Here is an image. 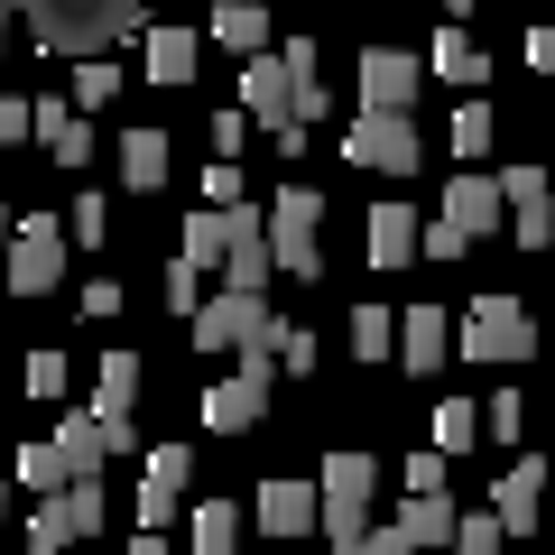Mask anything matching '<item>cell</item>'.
<instances>
[{"instance_id": "1", "label": "cell", "mask_w": 555, "mask_h": 555, "mask_svg": "<svg viewBox=\"0 0 555 555\" xmlns=\"http://www.w3.org/2000/svg\"><path fill=\"white\" fill-rule=\"evenodd\" d=\"M371 491H379V463L371 454H324V473H315V528L334 537L343 555L371 537Z\"/></svg>"}, {"instance_id": "2", "label": "cell", "mask_w": 555, "mask_h": 555, "mask_svg": "<svg viewBox=\"0 0 555 555\" xmlns=\"http://www.w3.org/2000/svg\"><path fill=\"white\" fill-rule=\"evenodd\" d=\"M454 361H537V315L518 297H473L454 315Z\"/></svg>"}, {"instance_id": "3", "label": "cell", "mask_w": 555, "mask_h": 555, "mask_svg": "<svg viewBox=\"0 0 555 555\" xmlns=\"http://www.w3.org/2000/svg\"><path fill=\"white\" fill-rule=\"evenodd\" d=\"M343 167H371V177H416V167H426V139H416L408 112L361 102V120L343 130Z\"/></svg>"}, {"instance_id": "4", "label": "cell", "mask_w": 555, "mask_h": 555, "mask_svg": "<svg viewBox=\"0 0 555 555\" xmlns=\"http://www.w3.org/2000/svg\"><path fill=\"white\" fill-rule=\"evenodd\" d=\"M185 324H195V352H259V343H278L269 287H222V297H204Z\"/></svg>"}, {"instance_id": "5", "label": "cell", "mask_w": 555, "mask_h": 555, "mask_svg": "<svg viewBox=\"0 0 555 555\" xmlns=\"http://www.w3.org/2000/svg\"><path fill=\"white\" fill-rule=\"evenodd\" d=\"M241 112L259 120V130L278 139V149H306V120H297V75H287V56H241Z\"/></svg>"}, {"instance_id": "6", "label": "cell", "mask_w": 555, "mask_h": 555, "mask_svg": "<svg viewBox=\"0 0 555 555\" xmlns=\"http://www.w3.org/2000/svg\"><path fill=\"white\" fill-rule=\"evenodd\" d=\"M269 389H278V343H259V352H241V371L222 389H204V426L214 436H250L269 416Z\"/></svg>"}, {"instance_id": "7", "label": "cell", "mask_w": 555, "mask_h": 555, "mask_svg": "<svg viewBox=\"0 0 555 555\" xmlns=\"http://www.w3.org/2000/svg\"><path fill=\"white\" fill-rule=\"evenodd\" d=\"M315 222H324V195H315V185H278V204H269V250H278V269H287V278H324Z\"/></svg>"}, {"instance_id": "8", "label": "cell", "mask_w": 555, "mask_h": 555, "mask_svg": "<svg viewBox=\"0 0 555 555\" xmlns=\"http://www.w3.org/2000/svg\"><path fill=\"white\" fill-rule=\"evenodd\" d=\"M0 278L20 287V297H47L65 278V232H56V214H28V222H10V250H0Z\"/></svg>"}, {"instance_id": "9", "label": "cell", "mask_w": 555, "mask_h": 555, "mask_svg": "<svg viewBox=\"0 0 555 555\" xmlns=\"http://www.w3.org/2000/svg\"><path fill=\"white\" fill-rule=\"evenodd\" d=\"M102 500H112V491H102L93 473L56 481V500H47V509L28 518V546H47V555H56V546H75V537H93V528H102Z\"/></svg>"}, {"instance_id": "10", "label": "cell", "mask_w": 555, "mask_h": 555, "mask_svg": "<svg viewBox=\"0 0 555 555\" xmlns=\"http://www.w3.org/2000/svg\"><path fill=\"white\" fill-rule=\"evenodd\" d=\"M416 83H426V56H408V47H371L361 56V102H379V112H408Z\"/></svg>"}, {"instance_id": "11", "label": "cell", "mask_w": 555, "mask_h": 555, "mask_svg": "<svg viewBox=\"0 0 555 555\" xmlns=\"http://www.w3.org/2000/svg\"><path fill=\"white\" fill-rule=\"evenodd\" d=\"M426 75H444L454 93H481V83H491V56H481V38L463 20H444L436 38H426Z\"/></svg>"}, {"instance_id": "12", "label": "cell", "mask_w": 555, "mask_h": 555, "mask_svg": "<svg viewBox=\"0 0 555 555\" xmlns=\"http://www.w3.org/2000/svg\"><path fill=\"white\" fill-rule=\"evenodd\" d=\"M398 361H408L416 379L444 371V361H454V315H444V306H408V315H398Z\"/></svg>"}, {"instance_id": "13", "label": "cell", "mask_w": 555, "mask_h": 555, "mask_svg": "<svg viewBox=\"0 0 555 555\" xmlns=\"http://www.w3.org/2000/svg\"><path fill=\"white\" fill-rule=\"evenodd\" d=\"M185 481H195V454H185V444H158V454H149V481H139V528H167L177 500H185Z\"/></svg>"}, {"instance_id": "14", "label": "cell", "mask_w": 555, "mask_h": 555, "mask_svg": "<svg viewBox=\"0 0 555 555\" xmlns=\"http://www.w3.org/2000/svg\"><path fill=\"white\" fill-rule=\"evenodd\" d=\"M259 528H269V537H306V528H315V481H287V473H269V481H259Z\"/></svg>"}, {"instance_id": "15", "label": "cell", "mask_w": 555, "mask_h": 555, "mask_svg": "<svg viewBox=\"0 0 555 555\" xmlns=\"http://www.w3.org/2000/svg\"><path fill=\"white\" fill-rule=\"evenodd\" d=\"M56 454H65V473H102V463L120 454V444H112V416H102V408L56 416Z\"/></svg>"}, {"instance_id": "16", "label": "cell", "mask_w": 555, "mask_h": 555, "mask_svg": "<svg viewBox=\"0 0 555 555\" xmlns=\"http://www.w3.org/2000/svg\"><path fill=\"white\" fill-rule=\"evenodd\" d=\"M500 204H509V195H500V177H481V167H463V177L444 185V214H454L473 241H481V232H500Z\"/></svg>"}, {"instance_id": "17", "label": "cell", "mask_w": 555, "mask_h": 555, "mask_svg": "<svg viewBox=\"0 0 555 555\" xmlns=\"http://www.w3.org/2000/svg\"><path fill=\"white\" fill-rule=\"evenodd\" d=\"M537 500H546V463H509L500 491H491V509H500V528H509V537H528L537 528Z\"/></svg>"}, {"instance_id": "18", "label": "cell", "mask_w": 555, "mask_h": 555, "mask_svg": "<svg viewBox=\"0 0 555 555\" xmlns=\"http://www.w3.org/2000/svg\"><path fill=\"white\" fill-rule=\"evenodd\" d=\"M389 528L408 537V546H444V537H454V500H444V481H436V491H408Z\"/></svg>"}, {"instance_id": "19", "label": "cell", "mask_w": 555, "mask_h": 555, "mask_svg": "<svg viewBox=\"0 0 555 555\" xmlns=\"http://www.w3.org/2000/svg\"><path fill=\"white\" fill-rule=\"evenodd\" d=\"M139 65H149V83H195L204 47H195V28H149V47H139Z\"/></svg>"}, {"instance_id": "20", "label": "cell", "mask_w": 555, "mask_h": 555, "mask_svg": "<svg viewBox=\"0 0 555 555\" xmlns=\"http://www.w3.org/2000/svg\"><path fill=\"white\" fill-rule=\"evenodd\" d=\"M416 259V204H371V269H408Z\"/></svg>"}, {"instance_id": "21", "label": "cell", "mask_w": 555, "mask_h": 555, "mask_svg": "<svg viewBox=\"0 0 555 555\" xmlns=\"http://www.w3.org/2000/svg\"><path fill=\"white\" fill-rule=\"evenodd\" d=\"M167 158H177L167 130H120V177H130L139 195H158V185H167Z\"/></svg>"}, {"instance_id": "22", "label": "cell", "mask_w": 555, "mask_h": 555, "mask_svg": "<svg viewBox=\"0 0 555 555\" xmlns=\"http://www.w3.org/2000/svg\"><path fill=\"white\" fill-rule=\"evenodd\" d=\"M214 47L259 56V47H269V10H259V0H222V10H214Z\"/></svg>"}, {"instance_id": "23", "label": "cell", "mask_w": 555, "mask_h": 555, "mask_svg": "<svg viewBox=\"0 0 555 555\" xmlns=\"http://www.w3.org/2000/svg\"><path fill=\"white\" fill-rule=\"evenodd\" d=\"M38 139H47V149H56V167H83V158H93V130H83V120L65 112L56 93L38 102Z\"/></svg>"}, {"instance_id": "24", "label": "cell", "mask_w": 555, "mask_h": 555, "mask_svg": "<svg viewBox=\"0 0 555 555\" xmlns=\"http://www.w3.org/2000/svg\"><path fill=\"white\" fill-rule=\"evenodd\" d=\"M222 250H232V214H222V204H195V214H185V259H195V269H222Z\"/></svg>"}, {"instance_id": "25", "label": "cell", "mask_w": 555, "mask_h": 555, "mask_svg": "<svg viewBox=\"0 0 555 555\" xmlns=\"http://www.w3.org/2000/svg\"><path fill=\"white\" fill-rule=\"evenodd\" d=\"M185 537H195V555H232L241 546V509H232V500H195Z\"/></svg>"}, {"instance_id": "26", "label": "cell", "mask_w": 555, "mask_h": 555, "mask_svg": "<svg viewBox=\"0 0 555 555\" xmlns=\"http://www.w3.org/2000/svg\"><path fill=\"white\" fill-rule=\"evenodd\" d=\"M93 408H102V416H130V408H139V352H102Z\"/></svg>"}, {"instance_id": "27", "label": "cell", "mask_w": 555, "mask_h": 555, "mask_svg": "<svg viewBox=\"0 0 555 555\" xmlns=\"http://www.w3.org/2000/svg\"><path fill=\"white\" fill-rule=\"evenodd\" d=\"M444 139H454V158H473V167H481V158H491V139H500V112L473 93V102L454 112V130H444Z\"/></svg>"}, {"instance_id": "28", "label": "cell", "mask_w": 555, "mask_h": 555, "mask_svg": "<svg viewBox=\"0 0 555 555\" xmlns=\"http://www.w3.org/2000/svg\"><path fill=\"white\" fill-rule=\"evenodd\" d=\"M426 444H436V454H463V444H481V408H473V398H444L436 426H426Z\"/></svg>"}, {"instance_id": "29", "label": "cell", "mask_w": 555, "mask_h": 555, "mask_svg": "<svg viewBox=\"0 0 555 555\" xmlns=\"http://www.w3.org/2000/svg\"><path fill=\"white\" fill-rule=\"evenodd\" d=\"M389 343H398V315H389V306H352V361H398Z\"/></svg>"}, {"instance_id": "30", "label": "cell", "mask_w": 555, "mask_h": 555, "mask_svg": "<svg viewBox=\"0 0 555 555\" xmlns=\"http://www.w3.org/2000/svg\"><path fill=\"white\" fill-rule=\"evenodd\" d=\"M56 481H75V473H65V454H56V436L20 444V491H56Z\"/></svg>"}, {"instance_id": "31", "label": "cell", "mask_w": 555, "mask_h": 555, "mask_svg": "<svg viewBox=\"0 0 555 555\" xmlns=\"http://www.w3.org/2000/svg\"><path fill=\"white\" fill-rule=\"evenodd\" d=\"M65 379H75V361H65L56 343H47V352H28V371H20V389H28V398H65Z\"/></svg>"}, {"instance_id": "32", "label": "cell", "mask_w": 555, "mask_h": 555, "mask_svg": "<svg viewBox=\"0 0 555 555\" xmlns=\"http://www.w3.org/2000/svg\"><path fill=\"white\" fill-rule=\"evenodd\" d=\"M112 93H120V65H112V56H83V65H75V112H102Z\"/></svg>"}, {"instance_id": "33", "label": "cell", "mask_w": 555, "mask_h": 555, "mask_svg": "<svg viewBox=\"0 0 555 555\" xmlns=\"http://www.w3.org/2000/svg\"><path fill=\"white\" fill-rule=\"evenodd\" d=\"M65 241H112V195H75V214H65Z\"/></svg>"}, {"instance_id": "34", "label": "cell", "mask_w": 555, "mask_h": 555, "mask_svg": "<svg viewBox=\"0 0 555 555\" xmlns=\"http://www.w3.org/2000/svg\"><path fill=\"white\" fill-rule=\"evenodd\" d=\"M481 436H500V444H518V436H528V398H518V389H500L491 408H481Z\"/></svg>"}, {"instance_id": "35", "label": "cell", "mask_w": 555, "mask_h": 555, "mask_svg": "<svg viewBox=\"0 0 555 555\" xmlns=\"http://www.w3.org/2000/svg\"><path fill=\"white\" fill-rule=\"evenodd\" d=\"M416 250H426V259H463V250H473V232H463L454 214H436V222H416Z\"/></svg>"}, {"instance_id": "36", "label": "cell", "mask_w": 555, "mask_h": 555, "mask_svg": "<svg viewBox=\"0 0 555 555\" xmlns=\"http://www.w3.org/2000/svg\"><path fill=\"white\" fill-rule=\"evenodd\" d=\"M500 195H509V214H518V204H546L555 185H546V167H528V158H518V167H500Z\"/></svg>"}, {"instance_id": "37", "label": "cell", "mask_w": 555, "mask_h": 555, "mask_svg": "<svg viewBox=\"0 0 555 555\" xmlns=\"http://www.w3.org/2000/svg\"><path fill=\"white\" fill-rule=\"evenodd\" d=\"M509 232H518V250H546V241H555V195H546V204H518Z\"/></svg>"}, {"instance_id": "38", "label": "cell", "mask_w": 555, "mask_h": 555, "mask_svg": "<svg viewBox=\"0 0 555 555\" xmlns=\"http://www.w3.org/2000/svg\"><path fill=\"white\" fill-rule=\"evenodd\" d=\"M500 537H509V528H500V509H473V518H454V546H463V555H491Z\"/></svg>"}, {"instance_id": "39", "label": "cell", "mask_w": 555, "mask_h": 555, "mask_svg": "<svg viewBox=\"0 0 555 555\" xmlns=\"http://www.w3.org/2000/svg\"><path fill=\"white\" fill-rule=\"evenodd\" d=\"M195 278H204V269L177 250V269H167V306H177V315H195V306H204V287H195Z\"/></svg>"}, {"instance_id": "40", "label": "cell", "mask_w": 555, "mask_h": 555, "mask_svg": "<svg viewBox=\"0 0 555 555\" xmlns=\"http://www.w3.org/2000/svg\"><path fill=\"white\" fill-rule=\"evenodd\" d=\"M204 130H214V158H241V139H250L259 120H250V112H214Z\"/></svg>"}, {"instance_id": "41", "label": "cell", "mask_w": 555, "mask_h": 555, "mask_svg": "<svg viewBox=\"0 0 555 555\" xmlns=\"http://www.w3.org/2000/svg\"><path fill=\"white\" fill-rule=\"evenodd\" d=\"M10 139H38V102H20V93H0V149Z\"/></svg>"}, {"instance_id": "42", "label": "cell", "mask_w": 555, "mask_h": 555, "mask_svg": "<svg viewBox=\"0 0 555 555\" xmlns=\"http://www.w3.org/2000/svg\"><path fill=\"white\" fill-rule=\"evenodd\" d=\"M278 371H315V334H306V324H287V334H278Z\"/></svg>"}, {"instance_id": "43", "label": "cell", "mask_w": 555, "mask_h": 555, "mask_svg": "<svg viewBox=\"0 0 555 555\" xmlns=\"http://www.w3.org/2000/svg\"><path fill=\"white\" fill-rule=\"evenodd\" d=\"M204 204H241V167H232V158L204 167Z\"/></svg>"}, {"instance_id": "44", "label": "cell", "mask_w": 555, "mask_h": 555, "mask_svg": "<svg viewBox=\"0 0 555 555\" xmlns=\"http://www.w3.org/2000/svg\"><path fill=\"white\" fill-rule=\"evenodd\" d=\"M436 481H444V454H436V444H416V454H408V491H436Z\"/></svg>"}, {"instance_id": "45", "label": "cell", "mask_w": 555, "mask_h": 555, "mask_svg": "<svg viewBox=\"0 0 555 555\" xmlns=\"http://www.w3.org/2000/svg\"><path fill=\"white\" fill-rule=\"evenodd\" d=\"M83 315H93V324L120 315V287H112V278H93V287H83Z\"/></svg>"}, {"instance_id": "46", "label": "cell", "mask_w": 555, "mask_h": 555, "mask_svg": "<svg viewBox=\"0 0 555 555\" xmlns=\"http://www.w3.org/2000/svg\"><path fill=\"white\" fill-rule=\"evenodd\" d=\"M528 65H537V75H555V28H528Z\"/></svg>"}, {"instance_id": "47", "label": "cell", "mask_w": 555, "mask_h": 555, "mask_svg": "<svg viewBox=\"0 0 555 555\" xmlns=\"http://www.w3.org/2000/svg\"><path fill=\"white\" fill-rule=\"evenodd\" d=\"M0 47H10V10H0Z\"/></svg>"}, {"instance_id": "48", "label": "cell", "mask_w": 555, "mask_h": 555, "mask_svg": "<svg viewBox=\"0 0 555 555\" xmlns=\"http://www.w3.org/2000/svg\"><path fill=\"white\" fill-rule=\"evenodd\" d=\"M0 250H10V214H0Z\"/></svg>"}, {"instance_id": "49", "label": "cell", "mask_w": 555, "mask_h": 555, "mask_svg": "<svg viewBox=\"0 0 555 555\" xmlns=\"http://www.w3.org/2000/svg\"><path fill=\"white\" fill-rule=\"evenodd\" d=\"M0 509H10V491H0Z\"/></svg>"}, {"instance_id": "50", "label": "cell", "mask_w": 555, "mask_h": 555, "mask_svg": "<svg viewBox=\"0 0 555 555\" xmlns=\"http://www.w3.org/2000/svg\"><path fill=\"white\" fill-rule=\"evenodd\" d=\"M546 83H555V75H546Z\"/></svg>"}]
</instances>
